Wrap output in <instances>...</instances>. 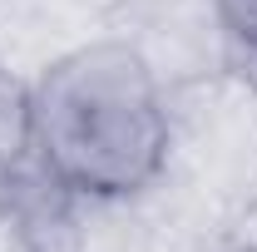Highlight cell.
Masks as SVG:
<instances>
[{
	"mask_svg": "<svg viewBox=\"0 0 257 252\" xmlns=\"http://www.w3.org/2000/svg\"><path fill=\"white\" fill-rule=\"evenodd\" d=\"M35 154L84 203H119L154 188L168 163V109L149 60L119 45H84L30 84Z\"/></svg>",
	"mask_w": 257,
	"mask_h": 252,
	"instance_id": "obj_1",
	"label": "cell"
},
{
	"mask_svg": "<svg viewBox=\"0 0 257 252\" xmlns=\"http://www.w3.org/2000/svg\"><path fill=\"white\" fill-rule=\"evenodd\" d=\"M79 193L50 173L40 154L20 158L0 178V222L20 252H79Z\"/></svg>",
	"mask_w": 257,
	"mask_h": 252,
	"instance_id": "obj_2",
	"label": "cell"
},
{
	"mask_svg": "<svg viewBox=\"0 0 257 252\" xmlns=\"http://www.w3.org/2000/svg\"><path fill=\"white\" fill-rule=\"evenodd\" d=\"M35 154V129H30V89L0 64V178Z\"/></svg>",
	"mask_w": 257,
	"mask_h": 252,
	"instance_id": "obj_3",
	"label": "cell"
},
{
	"mask_svg": "<svg viewBox=\"0 0 257 252\" xmlns=\"http://www.w3.org/2000/svg\"><path fill=\"white\" fill-rule=\"evenodd\" d=\"M223 35L237 45V55H247L257 64V0H213Z\"/></svg>",
	"mask_w": 257,
	"mask_h": 252,
	"instance_id": "obj_4",
	"label": "cell"
}]
</instances>
